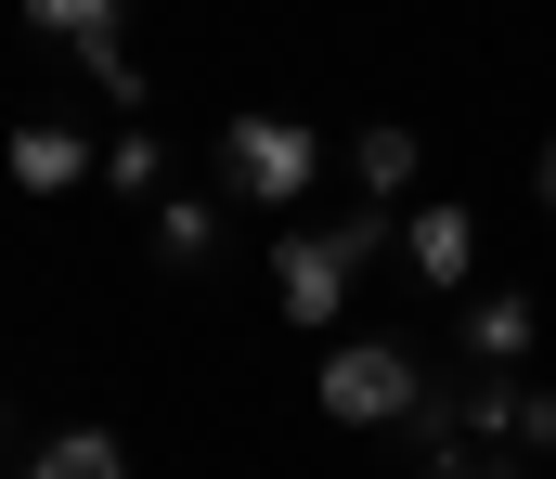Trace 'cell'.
Masks as SVG:
<instances>
[{
  "mask_svg": "<svg viewBox=\"0 0 556 479\" xmlns=\"http://www.w3.org/2000/svg\"><path fill=\"white\" fill-rule=\"evenodd\" d=\"M311 389H324V415H337V428H402V415L427 402V363L402 350V337H337Z\"/></svg>",
  "mask_w": 556,
  "mask_h": 479,
  "instance_id": "1",
  "label": "cell"
},
{
  "mask_svg": "<svg viewBox=\"0 0 556 479\" xmlns=\"http://www.w3.org/2000/svg\"><path fill=\"white\" fill-rule=\"evenodd\" d=\"M220 168H233L260 207H298V194H311V168H324V143H311L298 117L260 104V117H233V130H220Z\"/></svg>",
  "mask_w": 556,
  "mask_h": 479,
  "instance_id": "2",
  "label": "cell"
},
{
  "mask_svg": "<svg viewBox=\"0 0 556 479\" xmlns=\"http://www.w3.org/2000/svg\"><path fill=\"white\" fill-rule=\"evenodd\" d=\"M350 273H363V260H350L337 234H273V299H285V324L324 337V324L350 312Z\"/></svg>",
  "mask_w": 556,
  "mask_h": 479,
  "instance_id": "3",
  "label": "cell"
},
{
  "mask_svg": "<svg viewBox=\"0 0 556 479\" xmlns=\"http://www.w3.org/2000/svg\"><path fill=\"white\" fill-rule=\"evenodd\" d=\"M402 260H415L427 286L453 299V286L479 273V220H466V207H415V220H402Z\"/></svg>",
  "mask_w": 556,
  "mask_h": 479,
  "instance_id": "4",
  "label": "cell"
},
{
  "mask_svg": "<svg viewBox=\"0 0 556 479\" xmlns=\"http://www.w3.org/2000/svg\"><path fill=\"white\" fill-rule=\"evenodd\" d=\"M91 168H104V156H91L65 117H26V130H13V181H26V194H78Z\"/></svg>",
  "mask_w": 556,
  "mask_h": 479,
  "instance_id": "5",
  "label": "cell"
},
{
  "mask_svg": "<svg viewBox=\"0 0 556 479\" xmlns=\"http://www.w3.org/2000/svg\"><path fill=\"white\" fill-rule=\"evenodd\" d=\"M453 337H466L479 363H531V299H518V286H479V299L453 312Z\"/></svg>",
  "mask_w": 556,
  "mask_h": 479,
  "instance_id": "6",
  "label": "cell"
},
{
  "mask_svg": "<svg viewBox=\"0 0 556 479\" xmlns=\"http://www.w3.org/2000/svg\"><path fill=\"white\" fill-rule=\"evenodd\" d=\"M350 168H363V194H415L427 143H415V130H402V117H376V130H350Z\"/></svg>",
  "mask_w": 556,
  "mask_h": 479,
  "instance_id": "7",
  "label": "cell"
},
{
  "mask_svg": "<svg viewBox=\"0 0 556 479\" xmlns=\"http://www.w3.org/2000/svg\"><path fill=\"white\" fill-rule=\"evenodd\" d=\"M207 247H220V207H207V194H155V260H168V273H194Z\"/></svg>",
  "mask_w": 556,
  "mask_h": 479,
  "instance_id": "8",
  "label": "cell"
},
{
  "mask_svg": "<svg viewBox=\"0 0 556 479\" xmlns=\"http://www.w3.org/2000/svg\"><path fill=\"white\" fill-rule=\"evenodd\" d=\"M26 479H130V454L104 441V428H65V441H39V467Z\"/></svg>",
  "mask_w": 556,
  "mask_h": 479,
  "instance_id": "9",
  "label": "cell"
},
{
  "mask_svg": "<svg viewBox=\"0 0 556 479\" xmlns=\"http://www.w3.org/2000/svg\"><path fill=\"white\" fill-rule=\"evenodd\" d=\"M104 181H117V194H168V143H155V130L104 143Z\"/></svg>",
  "mask_w": 556,
  "mask_h": 479,
  "instance_id": "10",
  "label": "cell"
},
{
  "mask_svg": "<svg viewBox=\"0 0 556 479\" xmlns=\"http://www.w3.org/2000/svg\"><path fill=\"white\" fill-rule=\"evenodd\" d=\"M26 26L78 52V39H104V26H117V0H26Z\"/></svg>",
  "mask_w": 556,
  "mask_h": 479,
  "instance_id": "11",
  "label": "cell"
},
{
  "mask_svg": "<svg viewBox=\"0 0 556 479\" xmlns=\"http://www.w3.org/2000/svg\"><path fill=\"white\" fill-rule=\"evenodd\" d=\"M78 65H91L117 104H142V65H130V39H117V26H104V39H78Z\"/></svg>",
  "mask_w": 556,
  "mask_h": 479,
  "instance_id": "12",
  "label": "cell"
},
{
  "mask_svg": "<svg viewBox=\"0 0 556 479\" xmlns=\"http://www.w3.org/2000/svg\"><path fill=\"white\" fill-rule=\"evenodd\" d=\"M389 234H402V220H389V207H350V220H337V247H350V260H363V273H376V260H389Z\"/></svg>",
  "mask_w": 556,
  "mask_h": 479,
  "instance_id": "13",
  "label": "cell"
},
{
  "mask_svg": "<svg viewBox=\"0 0 556 479\" xmlns=\"http://www.w3.org/2000/svg\"><path fill=\"white\" fill-rule=\"evenodd\" d=\"M531 194H544V220H556V143H544V156H531Z\"/></svg>",
  "mask_w": 556,
  "mask_h": 479,
  "instance_id": "14",
  "label": "cell"
},
{
  "mask_svg": "<svg viewBox=\"0 0 556 479\" xmlns=\"http://www.w3.org/2000/svg\"><path fill=\"white\" fill-rule=\"evenodd\" d=\"M440 479H505V467H440Z\"/></svg>",
  "mask_w": 556,
  "mask_h": 479,
  "instance_id": "15",
  "label": "cell"
},
{
  "mask_svg": "<svg viewBox=\"0 0 556 479\" xmlns=\"http://www.w3.org/2000/svg\"><path fill=\"white\" fill-rule=\"evenodd\" d=\"M0 428H13V402H0Z\"/></svg>",
  "mask_w": 556,
  "mask_h": 479,
  "instance_id": "16",
  "label": "cell"
}]
</instances>
